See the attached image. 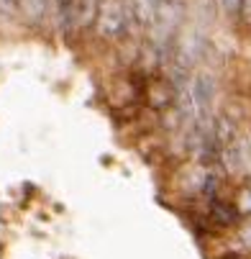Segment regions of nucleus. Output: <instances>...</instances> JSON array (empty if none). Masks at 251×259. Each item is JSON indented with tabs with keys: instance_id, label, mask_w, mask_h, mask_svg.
I'll return each mask as SVG.
<instances>
[{
	"instance_id": "obj_1",
	"label": "nucleus",
	"mask_w": 251,
	"mask_h": 259,
	"mask_svg": "<svg viewBox=\"0 0 251 259\" xmlns=\"http://www.w3.org/2000/svg\"><path fill=\"white\" fill-rule=\"evenodd\" d=\"M187 13H190V0H162L157 18L149 28V44L159 57H172L179 31L187 21Z\"/></svg>"
},
{
	"instance_id": "obj_2",
	"label": "nucleus",
	"mask_w": 251,
	"mask_h": 259,
	"mask_svg": "<svg viewBox=\"0 0 251 259\" xmlns=\"http://www.w3.org/2000/svg\"><path fill=\"white\" fill-rule=\"evenodd\" d=\"M133 28L131 0H103L97 21L92 26L95 36L103 41H123Z\"/></svg>"
},
{
	"instance_id": "obj_3",
	"label": "nucleus",
	"mask_w": 251,
	"mask_h": 259,
	"mask_svg": "<svg viewBox=\"0 0 251 259\" xmlns=\"http://www.w3.org/2000/svg\"><path fill=\"white\" fill-rule=\"evenodd\" d=\"M218 95V82L210 72H195L190 77V98L195 108V128L192 131H210L213 128V105Z\"/></svg>"
},
{
	"instance_id": "obj_4",
	"label": "nucleus",
	"mask_w": 251,
	"mask_h": 259,
	"mask_svg": "<svg viewBox=\"0 0 251 259\" xmlns=\"http://www.w3.org/2000/svg\"><path fill=\"white\" fill-rule=\"evenodd\" d=\"M21 26L31 31H44L54 16V0H18Z\"/></svg>"
},
{
	"instance_id": "obj_5",
	"label": "nucleus",
	"mask_w": 251,
	"mask_h": 259,
	"mask_svg": "<svg viewBox=\"0 0 251 259\" xmlns=\"http://www.w3.org/2000/svg\"><path fill=\"white\" fill-rule=\"evenodd\" d=\"M208 215H210L213 224L221 226V229H233V226H238L241 221H243L241 213H238V208L233 205V200H223L221 195L208 200Z\"/></svg>"
},
{
	"instance_id": "obj_6",
	"label": "nucleus",
	"mask_w": 251,
	"mask_h": 259,
	"mask_svg": "<svg viewBox=\"0 0 251 259\" xmlns=\"http://www.w3.org/2000/svg\"><path fill=\"white\" fill-rule=\"evenodd\" d=\"M162 6V0H131V16H133V26L138 28H152L157 11Z\"/></svg>"
},
{
	"instance_id": "obj_7",
	"label": "nucleus",
	"mask_w": 251,
	"mask_h": 259,
	"mask_svg": "<svg viewBox=\"0 0 251 259\" xmlns=\"http://www.w3.org/2000/svg\"><path fill=\"white\" fill-rule=\"evenodd\" d=\"M103 0H77L75 8V31H87L95 26Z\"/></svg>"
},
{
	"instance_id": "obj_8",
	"label": "nucleus",
	"mask_w": 251,
	"mask_h": 259,
	"mask_svg": "<svg viewBox=\"0 0 251 259\" xmlns=\"http://www.w3.org/2000/svg\"><path fill=\"white\" fill-rule=\"evenodd\" d=\"M75 8H77V0H54V18L64 36L75 31Z\"/></svg>"
},
{
	"instance_id": "obj_9",
	"label": "nucleus",
	"mask_w": 251,
	"mask_h": 259,
	"mask_svg": "<svg viewBox=\"0 0 251 259\" xmlns=\"http://www.w3.org/2000/svg\"><path fill=\"white\" fill-rule=\"evenodd\" d=\"M21 28L18 0H0V31H16Z\"/></svg>"
},
{
	"instance_id": "obj_10",
	"label": "nucleus",
	"mask_w": 251,
	"mask_h": 259,
	"mask_svg": "<svg viewBox=\"0 0 251 259\" xmlns=\"http://www.w3.org/2000/svg\"><path fill=\"white\" fill-rule=\"evenodd\" d=\"M218 8L231 23H241L243 16V0H218Z\"/></svg>"
},
{
	"instance_id": "obj_11",
	"label": "nucleus",
	"mask_w": 251,
	"mask_h": 259,
	"mask_svg": "<svg viewBox=\"0 0 251 259\" xmlns=\"http://www.w3.org/2000/svg\"><path fill=\"white\" fill-rule=\"evenodd\" d=\"M233 205L238 208V213H241V218H251V182L246 185V188L238 193V198L233 200Z\"/></svg>"
},
{
	"instance_id": "obj_12",
	"label": "nucleus",
	"mask_w": 251,
	"mask_h": 259,
	"mask_svg": "<svg viewBox=\"0 0 251 259\" xmlns=\"http://www.w3.org/2000/svg\"><path fill=\"white\" fill-rule=\"evenodd\" d=\"M248 182H251V180H248Z\"/></svg>"
}]
</instances>
